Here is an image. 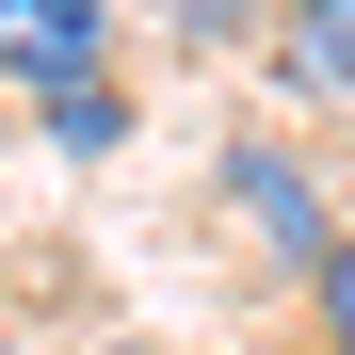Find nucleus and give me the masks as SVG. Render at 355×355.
<instances>
[{"label": "nucleus", "mask_w": 355, "mask_h": 355, "mask_svg": "<svg viewBox=\"0 0 355 355\" xmlns=\"http://www.w3.org/2000/svg\"><path fill=\"white\" fill-rule=\"evenodd\" d=\"M210 178H226V226H243L259 259H291V275H307V259L339 243V210H323V162H307V146H275V130H243V146H226Z\"/></svg>", "instance_id": "1"}, {"label": "nucleus", "mask_w": 355, "mask_h": 355, "mask_svg": "<svg viewBox=\"0 0 355 355\" xmlns=\"http://www.w3.org/2000/svg\"><path fill=\"white\" fill-rule=\"evenodd\" d=\"M113 65V0H0V81L17 97H65Z\"/></svg>", "instance_id": "2"}, {"label": "nucleus", "mask_w": 355, "mask_h": 355, "mask_svg": "<svg viewBox=\"0 0 355 355\" xmlns=\"http://www.w3.org/2000/svg\"><path fill=\"white\" fill-rule=\"evenodd\" d=\"M275 81L355 113V0H275Z\"/></svg>", "instance_id": "3"}, {"label": "nucleus", "mask_w": 355, "mask_h": 355, "mask_svg": "<svg viewBox=\"0 0 355 355\" xmlns=\"http://www.w3.org/2000/svg\"><path fill=\"white\" fill-rule=\"evenodd\" d=\"M33 113H49V146H65V162H113V146H130V81H113V65L65 81V97H33Z\"/></svg>", "instance_id": "4"}, {"label": "nucleus", "mask_w": 355, "mask_h": 355, "mask_svg": "<svg viewBox=\"0 0 355 355\" xmlns=\"http://www.w3.org/2000/svg\"><path fill=\"white\" fill-rule=\"evenodd\" d=\"M307 339H323V355H355V226L307 259Z\"/></svg>", "instance_id": "5"}]
</instances>
